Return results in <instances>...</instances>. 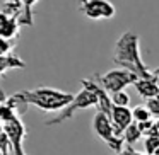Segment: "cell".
<instances>
[{
  "label": "cell",
  "instance_id": "1",
  "mask_svg": "<svg viewBox=\"0 0 159 155\" xmlns=\"http://www.w3.org/2000/svg\"><path fill=\"white\" fill-rule=\"evenodd\" d=\"M113 62L120 68H127L130 72L137 73L139 79L152 77V70L145 67L140 55V38L134 31H125L116 39L113 48Z\"/></svg>",
  "mask_w": 159,
  "mask_h": 155
},
{
  "label": "cell",
  "instance_id": "2",
  "mask_svg": "<svg viewBox=\"0 0 159 155\" xmlns=\"http://www.w3.org/2000/svg\"><path fill=\"white\" fill-rule=\"evenodd\" d=\"M21 94L29 106H34L39 111H45V113H58V111L65 109L75 97V94L65 92V90H60V89H53V87L26 89V90H21Z\"/></svg>",
  "mask_w": 159,
  "mask_h": 155
},
{
  "label": "cell",
  "instance_id": "3",
  "mask_svg": "<svg viewBox=\"0 0 159 155\" xmlns=\"http://www.w3.org/2000/svg\"><path fill=\"white\" fill-rule=\"evenodd\" d=\"M96 106H98V97H96V94H94V90L89 89L87 85H82V89L75 94V97H74L72 102H70L65 109L60 111L55 118L45 121V124H46V126L62 124V123H65V121L72 119V118L75 116L79 111L87 109V107H96Z\"/></svg>",
  "mask_w": 159,
  "mask_h": 155
},
{
  "label": "cell",
  "instance_id": "4",
  "mask_svg": "<svg viewBox=\"0 0 159 155\" xmlns=\"http://www.w3.org/2000/svg\"><path fill=\"white\" fill-rule=\"evenodd\" d=\"M93 131L101 141H104V143L115 152V153L125 148L123 136H118L116 135L113 121H111V118L108 116V114L101 113V111H96V114H94V118H93Z\"/></svg>",
  "mask_w": 159,
  "mask_h": 155
},
{
  "label": "cell",
  "instance_id": "5",
  "mask_svg": "<svg viewBox=\"0 0 159 155\" xmlns=\"http://www.w3.org/2000/svg\"><path fill=\"white\" fill-rule=\"evenodd\" d=\"M96 80L108 90L110 94L125 90L128 85H134L139 80V75L127 68H113L103 75H96Z\"/></svg>",
  "mask_w": 159,
  "mask_h": 155
},
{
  "label": "cell",
  "instance_id": "6",
  "mask_svg": "<svg viewBox=\"0 0 159 155\" xmlns=\"http://www.w3.org/2000/svg\"><path fill=\"white\" fill-rule=\"evenodd\" d=\"M79 12L91 21H108L115 17L116 9L110 0H80Z\"/></svg>",
  "mask_w": 159,
  "mask_h": 155
},
{
  "label": "cell",
  "instance_id": "7",
  "mask_svg": "<svg viewBox=\"0 0 159 155\" xmlns=\"http://www.w3.org/2000/svg\"><path fill=\"white\" fill-rule=\"evenodd\" d=\"M5 133L12 145V155H28L24 150V140H26V126L22 123L21 116L14 118L12 121L5 123Z\"/></svg>",
  "mask_w": 159,
  "mask_h": 155
},
{
  "label": "cell",
  "instance_id": "8",
  "mask_svg": "<svg viewBox=\"0 0 159 155\" xmlns=\"http://www.w3.org/2000/svg\"><path fill=\"white\" fill-rule=\"evenodd\" d=\"M80 84H82V85H87L89 89H93V90H94V94H96V97H98V106H96V109L110 116V114H111V109H113V101H111V94L108 92V90L104 89V87L101 85V84L98 82V80H93V79H82V80H80Z\"/></svg>",
  "mask_w": 159,
  "mask_h": 155
},
{
  "label": "cell",
  "instance_id": "9",
  "mask_svg": "<svg viewBox=\"0 0 159 155\" xmlns=\"http://www.w3.org/2000/svg\"><path fill=\"white\" fill-rule=\"evenodd\" d=\"M111 121H113L115 131H116L118 136H123V131L130 126L134 121V113H132L130 107H121V106H113L110 114Z\"/></svg>",
  "mask_w": 159,
  "mask_h": 155
},
{
  "label": "cell",
  "instance_id": "10",
  "mask_svg": "<svg viewBox=\"0 0 159 155\" xmlns=\"http://www.w3.org/2000/svg\"><path fill=\"white\" fill-rule=\"evenodd\" d=\"M19 29H21V22L17 17H12L0 11V36L2 38L12 41L19 36Z\"/></svg>",
  "mask_w": 159,
  "mask_h": 155
},
{
  "label": "cell",
  "instance_id": "11",
  "mask_svg": "<svg viewBox=\"0 0 159 155\" xmlns=\"http://www.w3.org/2000/svg\"><path fill=\"white\" fill-rule=\"evenodd\" d=\"M137 94L142 97V99H152V97L159 96V80L152 77H145V79H139L137 82L134 84Z\"/></svg>",
  "mask_w": 159,
  "mask_h": 155
},
{
  "label": "cell",
  "instance_id": "12",
  "mask_svg": "<svg viewBox=\"0 0 159 155\" xmlns=\"http://www.w3.org/2000/svg\"><path fill=\"white\" fill-rule=\"evenodd\" d=\"M16 68H26V62L16 55L0 56V77L9 70H16Z\"/></svg>",
  "mask_w": 159,
  "mask_h": 155
},
{
  "label": "cell",
  "instance_id": "13",
  "mask_svg": "<svg viewBox=\"0 0 159 155\" xmlns=\"http://www.w3.org/2000/svg\"><path fill=\"white\" fill-rule=\"evenodd\" d=\"M39 0H21L22 4V15L21 19H19V22H21V26H33L34 24V14H33V9H34V5L38 4Z\"/></svg>",
  "mask_w": 159,
  "mask_h": 155
},
{
  "label": "cell",
  "instance_id": "14",
  "mask_svg": "<svg viewBox=\"0 0 159 155\" xmlns=\"http://www.w3.org/2000/svg\"><path fill=\"white\" fill-rule=\"evenodd\" d=\"M5 102H7L9 106L19 114V116L26 114V111H28V107H29V104L26 102V99L22 97L21 92H16V94H12V96H9V99L5 101Z\"/></svg>",
  "mask_w": 159,
  "mask_h": 155
},
{
  "label": "cell",
  "instance_id": "15",
  "mask_svg": "<svg viewBox=\"0 0 159 155\" xmlns=\"http://www.w3.org/2000/svg\"><path fill=\"white\" fill-rule=\"evenodd\" d=\"M142 136H144V133H142V130H140V126H139V123H132L130 126H128L127 130L123 131L125 145H128V147H132V145H135L137 141H140Z\"/></svg>",
  "mask_w": 159,
  "mask_h": 155
},
{
  "label": "cell",
  "instance_id": "16",
  "mask_svg": "<svg viewBox=\"0 0 159 155\" xmlns=\"http://www.w3.org/2000/svg\"><path fill=\"white\" fill-rule=\"evenodd\" d=\"M132 113H134V121L135 123H144V121L154 119L152 113L149 111V107L145 106V104H139V106H135L134 109H132Z\"/></svg>",
  "mask_w": 159,
  "mask_h": 155
},
{
  "label": "cell",
  "instance_id": "17",
  "mask_svg": "<svg viewBox=\"0 0 159 155\" xmlns=\"http://www.w3.org/2000/svg\"><path fill=\"white\" fill-rule=\"evenodd\" d=\"M144 152L147 155H154L159 152V135L144 136Z\"/></svg>",
  "mask_w": 159,
  "mask_h": 155
},
{
  "label": "cell",
  "instance_id": "18",
  "mask_svg": "<svg viewBox=\"0 0 159 155\" xmlns=\"http://www.w3.org/2000/svg\"><path fill=\"white\" fill-rule=\"evenodd\" d=\"M19 114L16 113L14 109H12L11 106H9L7 102H0V121L2 123H9V121H12L14 118H17Z\"/></svg>",
  "mask_w": 159,
  "mask_h": 155
},
{
  "label": "cell",
  "instance_id": "19",
  "mask_svg": "<svg viewBox=\"0 0 159 155\" xmlns=\"http://www.w3.org/2000/svg\"><path fill=\"white\" fill-rule=\"evenodd\" d=\"M111 101H113V106H121V107H128L130 106V96L125 90L111 94Z\"/></svg>",
  "mask_w": 159,
  "mask_h": 155
},
{
  "label": "cell",
  "instance_id": "20",
  "mask_svg": "<svg viewBox=\"0 0 159 155\" xmlns=\"http://www.w3.org/2000/svg\"><path fill=\"white\" fill-rule=\"evenodd\" d=\"M12 50H14V43L11 39H5L0 36V56H9L12 55Z\"/></svg>",
  "mask_w": 159,
  "mask_h": 155
},
{
  "label": "cell",
  "instance_id": "21",
  "mask_svg": "<svg viewBox=\"0 0 159 155\" xmlns=\"http://www.w3.org/2000/svg\"><path fill=\"white\" fill-rule=\"evenodd\" d=\"M145 106L149 107V111L152 113V116L159 118V96L152 97V99H147L145 101Z\"/></svg>",
  "mask_w": 159,
  "mask_h": 155
},
{
  "label": "cell",
  "instance_id": "22",
  "mask_svg": "<svg viewBox=\"0 0 159 155\" xmlns=\"http://www.w3.org/2000/svg\"><path fill=\"white\" fill-rule=\"evenodd\" d=\"M134 152H135V150H132V148L128 147V148H123V150L116 152V153H115V155H134Z\"/></svg>",
  "mask_w": 159,
  "mask_h": 155
},
{
  "label": "cell",
  "instance_id": "23",
  "mask_svg": "<svg viewBox=\"0 0 159 155\" xmlns=\"http://www.w3.org/2000/svg\"><path fill=\"white\" fill-rule=\"evenodd\" d=\"M152 73H154V77L159 80V67H157V68H154V70H152Z\"/></svg>",
  "mask_w": 159,
  "mask_h": 155
},
{
  "label": "cell",
  "instance_id": "24",
  "mask_svg": "<svg viewBox=\"0 0 159 155\" xmlns=\"http://www.w3.org/2000/svg\"><path fill=\"white\" fill-rule=\"evenodd\" d=\"M4 131H5V124L2 123V121H0V135L4 133Z\"/></svg>",
  "mask_w": 159,
  "mask_h": 155
},
{
  "label": "cell",
  "instance_id": "25",
  "mask_svg": "<svg viewBox=\"0 0 159 155\" xmlns=\"http://www.w3.org/2000/svg\"><path fill=\"white\" fill-rule=\"evenodd\" d=\"M156 130H157V135H159V118L156 119Z\"/></svg>",
  "mask_w": 159,
  "mask_h": 155
},
{
  "label": "cell",
  "instance_id": "26",
  "mask_svg": "<svg viewBox=\"0 0 159 155\" xmlns=\"http://www.w3.org/2000/svg\"><path fill=\"white\" fill-rule=\"evenodd\" d=\"M134 155H147L145 152H134Z\"/></svg>",
  "mask_w": 159,
  "mask_h": 155
},
{
  "label": "cell",
  "instance_id": "27",
  "mask_svg": "<svg viewBox=\"0 0 159 155\" xmlns=\"http://www.w3.org/2000/svg\"><path fill=\"white\" fill-rule=\"evenodd\" d=\"M0 155H4V153H2V150H0Z\"/></svg>",
  "mask_w": 159,
  "mask_h": 155
},
{
  "label": "cell",
  "instance_id": "28",
  "mask_svg": "<svg viewBox=\"0 0 159 155\" xmlns=\"http://www.w3.org/2000/svg\"><path fill=\"white\" fill-rule=\"evenodd\" d=\"M154 155H159V152H157V153H154Z\"/></svg>",
  "mask_w": 159,
  "mask_h": 155
}]
</instances>
